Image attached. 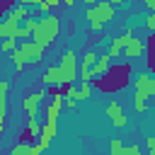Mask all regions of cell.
Wrapping results in <instances>:
<instances>
[{
    "label": "cell",
    "instance_id": "obj_20",
    "mask_svg": "<svg viewBox=\"0 0 155 155\" xmlns=\"http://www.w3.org/2000/svg\"><path fill=\"white\" fill-rule=\"evenodd\" d=\"M10 56H12V63H15V70H17V73H22V70H24V65H27V61H24V56L19 53V48H17L15 53H10Z\"/></svg>",
    "mask_w": 155,
    "mask_h": 155
},
{
    "label": "cell",
    "instance_id": "obj_17",
    "mask_svg": "<svg viewBox=\"0 0 155 155\" xmlns=\"http://www.w3.org/2000/svg\"><path fill=\"white\" fill-rule=\"evenodd\" d=\"M17 5H19V0H0V15H2V19H5Z\"/></svg>",
    "mask_w": 155,
    "mask_h": 155
},
{
    "label": "cell",
    "instance_id": "obj_22",
    "mask_svg": "<svg viewBox=\"0 0 155 155\" xmlns=\"http://www.w3.org/2000/svg\"><path fill=\"white\" fill-rule=\"evenodd\" d=\"M145 150H148V155H155V136L145 138Z\"/></svg>",
    "mask_w": 155,
    "mask_h": 155
},
{
    "label": "cell",
    "instance_id": "obj_14",
    "mask_svg": "<svg viewBox=\"0 0 155 155\" xmlns=\"http://www.w3.org/2000/svg\"><path fill=\"white\" fill-rule=\"evenodd\" d=\"M7 90H10V82L2 80V82H0V131H5V116H7Z\"/></svg>",
    "mask_w": 155,
    "mask_h": 155
},
{
    "label": "cell",
    "instance_id": "obj_26",
    "mask_svg": "<svg viewBox=\"0 0 155 155\" xmlns=\"http://www.w3.org/2000/svg\"><path fill=\"white\" fill-rule=\"evenodd\" d=\"M136 111H140V114L148 111V104H145V102H136Z\"/></svg>",
    "mask_w": 155,
    "mask_h": 155
},
{
    "label": "cell",
    "instance_id": "obj_4",
    "mask_svg": "<svg viewBox=\"0 0 155 155\" xmlns=\"http://www.w3.org/2000/svg\"><path fill=\"white\" fill-rule=\"evenodd\" d=\"M19 53L24 56L27 65H36L44 58V46H39L36 41H22L19 44Z\"/></svg>",
    "mask_w": 155,
    "mask_h": 155
},
{
    "label": "cell",
    "instance_id": "obj_18",
    "mask_svg": "<svg viewBox=\"0 0 155 155\" xmlns=\"http://www.w3.org/2000/svg\"><path fill=\"white\" fill-rule=\"evenodd\" d=\"M97 53L94 51H85V56H82V68H87V70H92L94 68V63H97Z\"/></svg>",
    "mask_w": 155,
    "mask_h": 155
},
{
    "label": "cell",
    "instance_id": "obj_6",
    "mask_svg": "<svg viewBox=\"0 0 155 155\" xmlns=\"http://www.w3.org/2000/svg\"><path fill=\"white\" fill-rule=\"evenodd\" d=\"M109 155H143V148H140L138 143L124 145L119 138H111V140H109Z\"/></svg>",
    "mask_w": 155,
    "mask_h": 155
},
{
    "label": "cell",
    "instance_id": "obj_21",
    "mask_svg": "<svg viewBox=\"0 0 155 155\" xmlns=\"http://www.w3.org/2000/svg\"><path fill=\"white\" fill-rule=\"evenodd\" d=\"M90 94H92V82H82V85H80V90H78V102L87 99Z\"/></svg>",
    "mask_w": 155,
    "mask_h": 155
},
{
    "label": "cell",
    "instance_id": "obj_3",
    "mask_svg": "<svg viewBox=\"0 0 155 155\" xmlns=\"http://www.w3.org/2000/svg\"><path fill=\"white\" fill-rule=\"evenodd\" d=\"M58 65H61V73H63V85H65V82H75V65H78V56H75V51H73V48H68V51L63 53V58L58 61Z\"/></svg>",
    "mask_w": 155,
    "mask_h": 155
},
{
    "label": "cell",
    "instance_id": "obj_27",
    "mask_svg": "<svg viewBox=\"0 0 155 155\" xmlns=\"http://www.w3.org/2000/svg\"><path fill=\"white\" fill-rule=\"evenodd\" d=\"M140 2H143V5H145L150 12H155V0H140Z\"/></svg>",
    "mask_w": 155,
    "mask_h": 155
},
{
    "label": "cell",
    "instance_id": "obj_7",
    "mask_svg": "<svg viewBox=\"0 0 155 155\" xmlns=\"http://www.w3.org/2000/svg\"><path fill=\"white\" fill-rule=\"evenodd\" d=\"M131 39H133V29L128 27V29H126V31H124L121 36H116V39H111V46H109V56H111V58H119V56L124 53V48H126V44H128Z\"/></svg>",
    "mask_w": 155,
    "mask_h": 155
},
{
    "label": "cell",
    "instance_id": "obj_31",
    "mask_svg": "<svg viewBox=\"0 0 155 155\" xmlns=\"http://www.w3.org/2000/svg\"><path fill=\"white\" fill-rule=\"evenodd\" d=\"M111 2H114V5H121V2H124V0H111Z\"/></svg>",
    "mask_w": 155,
    "mask_h": 155
},
{
    "label": "cell",
    "instance_id": "obj_19",
    "mask_svg": "<svg viewBox=\"0 0 155 155\" xmlns=\"http://www.w3.org/2000/svg\"><path fill=\"white\" fill-rule=\"evenodd\" d=\"M17 48H19L17 39H2V46H0V51H2V53H15Z\"/></svg>",
    "mask_w": 155,
    "mask_h": 155
},
{
    "label": "cell",
    "instance_id": "obj_12",
    "mask_svg": "<svg viewBox=\"0 0 155 155\" xmlns=\"http://www.w3.org/2000/svg\"><path fill=\"white\" fill-rule=\"evenodd\" d=\"M94 7V12H97V17L107 24L109 19H114V2L111 0H99L97 5H92Z\"/></svg>",
    "mask_w": 155,
    "mask_h": 155
},
{
    "label": "cell",
    "instance_id": "obj_16",
    "mask_svg": "<svg viewBox=\"0 0 155 155\" xmlns=\"http://www.w3.org/2000/svg\"><path fill=\"white\" fill-rule=\"evenodd\" d=\"M145 53H148L145 65H148L150 73H155V31H150V36H148V41H145Z\"/></svg>",
    "mask_w": 155,
    "mask_h": 155
},
{
    "label": "cell",
    "instance_id": "obj_2",
    "mask_svg": "<svg viewBox=\"0 0 155 155\" xmlns=\"http://www.w3.org/2000/svg\"><path fill=\"white\" fill-rule=\"evenodd\" d=\"M61 34V19H58V15H44L41 19H39V27H36V31H34V36H31V41H36L39 46H51L53 44V39Z\"/></svg>",
    "mask_w": 155,
    "mask_h": 155
},
{
    "label": "cell",
    "instance_id": "obj_8",
    "mask_svg": "<svg viewBox=\"0 0 155 155\" xmlns=\"http://www.w3.org/2000/svg\"><path fill=\"white\" fill-rule=\"evenodd\" d=\"M107 116L111 119V124H114L116 128H124V126L128 124V116H124V109H121L119 102H109V104H107Z\"/></svg>",
    "mask_w": 155,
    "mask_h": 155
},
{
    "label": "cell",
    "instance_id": "obj_25",
    "mask_svg": "<svg viewBox=\"0 0 155 155\" xmlns=\"http://www.w3.org/2000/svg\"><path fill=\"white\" fill-rule=\"evenodd\" d=\"M48 10H51V5H48L46 0H41V2H39V12H41V15H48Z\"/></svg>",
    "mask_w": 155,
    "mask_h": 155
},
{
    "label": "cell",
    "instance_id": "obj_30",
    "mask_svg": "<svg viewBox=\"0 0 155 155\" xmlns=\"http://www.w3.org/2000/svg\"><path fill=\"white\" fill-rule=\"evenodd\" d=\"M82 2H85V5H87V7H90V5H97V2H99V0H82Z\"/></svg>",
    "mask_w": 155,
    "mask_h": 155
},
{
    "label": "cell",
    "instance_id": "obj_11",
    "mask_svg": "<svg viewBox=\"0 0 155 155\" xmlns=\"http://www.w3.org/2000/svg\"><path fill=\"white\" fill-rule=\"evenodd\" d=\"M39 80H41L46 87H48V85H63V73H61V65H48Z\"/></svg>",
    "mask_w": 155,
    "mask_h": 155
},
{
    "label": "cell",
    "instance_id": "obj_29",
    "mask_svg": "<svg viewBox=\"0 0 155 155\" xmlns=\"http://www.w3.org/2000/svg\"><path fill=\"white\" fill-rule=\"evenodd\" d=\"M46 2H48L51 7H58V2H61V0H46Z\"/></svg>",
    "mask_w": 155,
    "mask_h": 155
},
{
    "label": "cell",
    "instance_id": "obj_24",
    "mask_svg": "<svg viewBox=\"0 0 155 155\" xmlns=\"http://www.w3.org/2000/svg\"><path fill=\"white\" fill-rule=\"evenodd\" d=\"M145 27H148V31H155V12H150L145 17Z\"/></svg>",
    "mask_w": 155,
    "mask_h": 155
},
{
    "label": "cell",
    "instance_id": "obj_23",
    "mask_svg": "<svg viewBox=\"0 0 155 155\" xmlns=\"http://www.w3.org/2000/svg\"><path fill=\"white\" fill-rule=\"evenodd\" d=\"M75 102H78L75 97H70V94H65V92H63V107H68V109H73V107H75Z\"/></svg>",
    "mask_w": 155,
    "mask_h": 155
},
{
    "label": "cell",
    "instance_id": "obj_13",
    "mask_svg": "<svg viewBox=\"0 0 155 155\" xmlns=\"http://www.w3.org/2000/svg\"><path fill=\"white\" fill-rule=\"evenodd\" d=\"M53 136H56V121H46L44 126H41V138H39V148L41 150H46L48 145H51V140H53Z\"/></svg>",
    "mask_w": 155,
    "mask_h": 155
},
{
    "label": "cell",
    "instance_id": "obj_10",
    "mask_svg": "<svg viewBox=\"0 0 155 155\" xmlns=\"http://www.w3.org/2000/svg\"><path fill=\"white\" fill-rule=\"evenodd\" d=\"M143 53H145V41L133 36V39L126 44V48H124V53H121V56H124V58H140Z\"/></svg>",
    "mask_w": 155,
    "mask_h": 155
},
{
    "label": "cell",
    "instance_id": "obj_5",
    "mask_svg": "<svg viewBox=\"0 0 155 155\" xmlns=\"http://www.w3.org/2000/svg\"><path fill=\"white\" fill-rule=\"evenodd\" d=\"M44 97H46V87H44V90H39V92L27 94V97L22 99V109L27 111V119L39 114V104H41V99H44Z\"/></svg>",
    "mask_w": 155,
    "mask_h": 155
},
{
    "label": "cell",
    "instance_id": "obj_1",
    "mask_svg": "<svg viewBox=\"0 0 155 155\" xmlns=\"http://www.w3.org/2000/svg\"><path fill=\"white\" fill-rule=\"evenodd\" d=\"M128 73L131 65L121 63V65H111L102 78H94V87L99 92H114V90H124L128 85Z\"/></svg>",
    "mask_w": 155,
    "mask_h": 155
},
{
    "label": "cell",
    "instance_id": "obj_28",
    "mask_svg": "<svg viewBox=\"0 0 155 155\" xmlns=\"http://www.w3.org/2000/svg\"><path fill=\"white\" fill-rule=\"evenodd\" d=\"M63 5L65 7H75V0H63Z\"/></svg>",
    "mask_w": 155,
    "mask_h": 155
},
{
    "label": "cell",
    "instance_id": "obj_15",
    "mask_svg": "<svg viewBox=\"0 0 155 155\" xmlns=\"http://www.w3.org/2000/svg\"><path fill=\"white\" fill-rule=\"evenodd\" d=\"M109 68H111V56H109V53H102V56L97 58L94 68H92V75H94V78H102Z\"/></svg>",
    "mask_w": 155,
    "mask_h": 155
},
{
    "label": "cell",
    "instance_id": "obj_9",
    "mask_svg": "<svg viewBox=\"0 0 155 155\" xmlns=\"http://www.w3.org/2000/svg\"><path fill=\"white\" fill-rule=\"evenodd\" d=\"M27 19H29V10H27V5H22V2H19V5H17V7H15V10H12L2 22H5V24H10V27H19V22H27Z\"/></svg>",
    "mask_w": 155,
    "mask_h": 155
}]
</instances>
